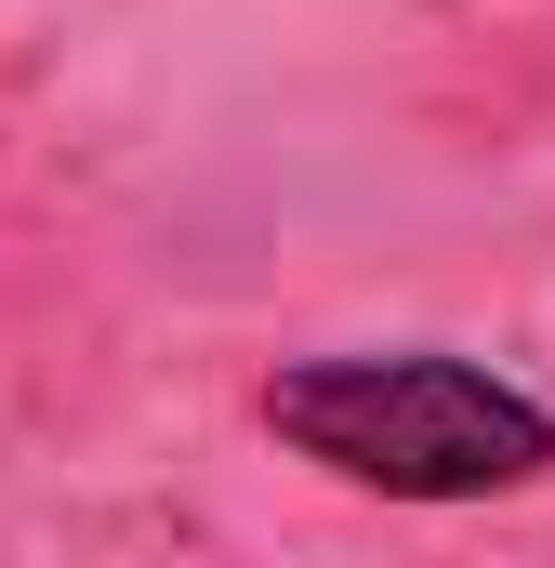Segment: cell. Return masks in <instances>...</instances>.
I'll list each match as a JSON object with an SVG mask.
<instances>
[{
	"instance_id": "6da1fadb",
	"label": "cell",
	"mask_w": 555,
	"mask_h": 568,
	"mask_svg": "<svg viewBox=\"0 0 555 568\" xmlns=\"http://www.w3.org/2000/svg\"><path fill=\"white\" fill-rule=\"evenodd\" d=\"M265 436L304 449L344 489L384 503H503L555 476V410L529 384L450 357V344H397V357H291L265 384Z\"/></svg>"
}]
</instances>
